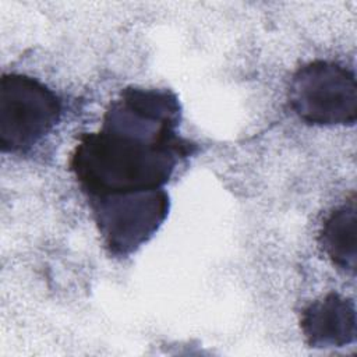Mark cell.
I'll return each instance as SVG.
<instances>
[{"instance_id":"cell-1","label":"cell","mask_w":357,"mask_h":357,"mask_svg":"<svg viewBox=\"0 0 357 357\" xmlns=\"http://www.w3.org/2000/svg\"><path fill=\"white\" fill-rule=\"evenodd\" d=\"M195 149L183 137L159 142L100 127L79 137L70 170L86 197L151 191L163 188Z\"/></svg>"},{"instance_id":"cell-2","label":"cell","mask_w":357,"mask_h":357,"mask_svg":"<svg viewBox=\"0 0 357 357\" xmlns=\"http://www.w3.org/2000/svg\"><path fill=\"white\" fill-rule=\"evenodd\" d=\"M110 255L124 258L145 244L165 222L170 201L163 188L86 197Z\"/></svg>"},{"instance_id":"cell-3","label":"cell","mask_w":357,"mask_h":357,"mask_svg":"<svg viewBox=\"0 0 357 357\" xmlns=\"http://www.w3.org/2000/svg\"><path fill=\"white\" fill-rule=\"evenodd\" d=\"M289 102L307 124L353 126L357 119L356 74L335 61L307 63L291 78Z\"/></svg>"},{"instance_id":"cell-4","label":"cell","mask_w":357,"mask_h":357,"mask_svg":"<svg viewBox=\"0 0 357 357\" xmlns=\"http://www.w3.org/2000/svg\"><path fill=\"white\" fill-rule=\"evenodd\" d=\"M60 98L45 84L24 74L0 79V148L20 153L31 149L57 124Z\"/></svg>"},{"instance_id":"cell-5","label":"cell","mask_w":357,"mask_h":357,"mask_svg":"<svg viewBox=\"0 0 357 357\" xmlns=\"http://www.w3.org/2000/svg\"><path fill=\"white\" fill-rule=\"evenodd\" d=\"M301 332L308 346L343 347L356 340L354 301L329 293L307 305L301 312Z\"/></svg>"},{"instance_id":"cell-6","label":"cell","mask_w":357,"mask_h":357,"mask_svg":"<svg viewBox=\"0 0 357 357\" xmlns=\"http://www.w3.org/2000/svg\"><path fill=\"white\" fill-rule=\"evenodd\" d=\"M356 226L357 213L353 198L329 213L321 227L318 238L321 248L332 264L353 275L357 266Z\"/></svg>"}]
</instances>
